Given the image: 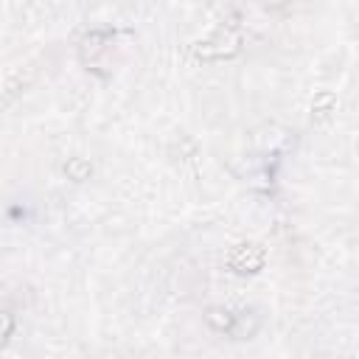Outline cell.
<instances>
[{
	"label": "cell",
	"instance_id": "obj_6",
	"mask_svg": "<svg viewBox=\"0 0 359 359\" xmlns=\"http://www.w3.org/2000/svg\"><path fill=\"white\" fill-rule=\"evenodd\" d=\"M14 325H17V320H14V314L8 311V309H0V348L8 342V337L14 334Z\"/></svg>",
	"mask_w": 359,
	"mask_h": 359
},
{
	"label": "cell",
	"instance_id": "obj_3",
	"mask_svg": "<svg viewBox=\"0 0 359 359\" xmlns=\"http://www.w3.org/2000/svg\"><path fill=\"white\" fill-rule=\"evenodd\" d=\"M107 42H109V31H90V34L81 39V59H84L87 65L95 62V56L107 50Z\"/></svg>",
	"mask_w": 359,
	"mask_h": 359
},
{
	"label": "cell",
	"instance_id": "obj_1",
	"mask_svg": "<svg viewBox=\"0 0 359 359\" xmlns=\"http://www.w3.org/2000/svg\"><path fill=\"white\" fill-rule=\"evenodd\" d=\"M238 45H241V39H238V34L233 31V25H224V28H219L216 34H210L208 39L196 42V45H194V53H196L199 59H227V56L238 53Z\"/></svg>",
	"mask_w": 359,
	"mask_h": 359
},
{
	"label": "cell",
	"instance_id": "obj_5",
	"mask_svg": "<svg viewBox=\"0 0 359 359\" xmlns=\"http://www.w3.org/2000/svg\"><path fill=\"white\" fill-rule=\"evenodd\" d=\"M90 163L84 160V157H73V160H67V165H65V174L70 177V180H76V182H81V180H87L90 177Z\"/></svg>",
	"mask_w": 359,
	"mask_h": 359
},
{
	"label": "cell",
	"instance_id": "obj_4",
	"mask_svg": "<svg viewBox=\"0 0 359 359\" xmlns=\"http://www.w3.org/2000/svg\"><path fill=\"white\" fill-rule=\"evenodd\" d=\"M205 320H208V325L216 328V331H233V323H236V317H233L227 309H219V306L208 309Z\"/></svg>",
	"mask_w": 359,
	"mask_h": 359
},
{
	"label": "cell",
	"instance_id": "obj_2",
	"mask_svg": "<svg viewBox=\"0 0 359 359\" xmlns=\"http://www.w3.org/2000/svg\"><path fill=\"white\" fill-rule=\"evenodd\" d=\"M264 250L258 247V244H238V247H233V252L227 255V266L233 269V272H241V275H247V272H258L261 266H264Z\"/></svg>",
	"mask_w": 359,
	"mask_h": 359
}]
</instances>
